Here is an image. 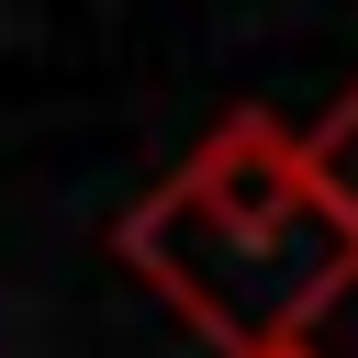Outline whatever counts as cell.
I'll use <instances>...</instances> for the list:
<instances>
[{"mask_svg":"<svg viewBox=\"0 0 358 358\" xmlns=\"http://www.w3.org/2000/svg\"><path fill=\"white\" fill-rule=\"evenodd\" d=\"M112 246L224 358H280L358 291V235L313 201L302 134L268 123V112H224L112 224Z\"/></svg>","mask_w":358,"mask_h":358,"instance_id":"1","label":"cell"},{"mask_svg":"<svg viewBox=\"0 0 358 358\" xmlns=\"http://www.w3.org/2000/svg\"><path fill=\"white\" fill-rule=\"evenodd\" d=\"M280 358H313V347H280Z\"/></svg>","mask_w":358,"mask_h":358,"instance_id":"3","label":"cell"},{"mask_svg":"<svg viewBox=\"0 0 358 358\" xmlns=\"http://www.w3.org/2000/svg\"><path fill=\"white\" fill-rule=\"evenodd\" d=\"M302 168H313V201L358 235V90H336V101L302 123Z\"/></svg>","mask_w":358,"mask_h":358,"instance_id":"2","label":"cell"}]
</instances>
